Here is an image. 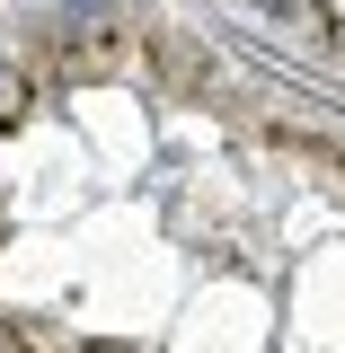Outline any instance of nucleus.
I'll return each instance as SVG.
<instances>
[{
    "label": "nucleus",
    "instance_id": "1",
    "mask_svg": "<svg viewBox=\"0 0 345 353\" xmlns=\"http://www.w3.org/2000/svg\"><path fill=\"white\" fill-rule=\"evenodd\" d=\"M248 27H274L283 44H310L328 71H345V0H221Z\"/></svg>",
    "mask_w": 345,
    "mask_h": 353
}]
</instances>
